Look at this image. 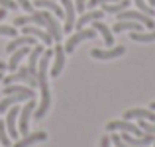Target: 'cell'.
Here are the masks:
<instances>
[{
	"mask_svg": "<svg viewBox=\"0 0 155 147\" xmlns=\"http://www.w3.org/2000/svg\"><path fill=\"white\" fill-rule=\"evenodd\" d=\"M18 116H20V108L18 106H12V110H8V116H6V129H8V136L12 137V139H16L18 137Z\"/></svg>",
	"mask_w": 155,
	"mask_h": 147,
	"instance_id": "9c48e42d",
	"label": "cell"
},
{
	"mask_svg": "<svg viewBox=\"0 0 155 147\" xmlns=\"http://www.w3.org/2000/svg\"><path fill=\"white\" fill-rule=\"evenodd\" d=\"M0 143L4 147H10V136H8V129L4 122H0Z\"/></svg>",
	"mask_w": 155,
	"mask_h": 147,
	"instance_id": "484cf974",
	"label": "cell"
},
{
	"mask_svg": "<svg viewBox=\"0 0 155 147\" xmlns=\"http://www.w3.org/2000/svg\"><path fill=\"white\" fill-rule=\"evenodd\" d=\"M4 94H26L28 98H34L35 96V90L31 87H28V84H6L4 87Z\"/></svg>",
	"mask_w": 155,
	"mask_h": 147,
	"instance_id": "e0dca14e",
	"label": "cell"
},
{
	"mask_svg": "<svg viewBox=\"0 0 155 147\" xmlns=\"http://www.w3.org/2000/svg\"><path fill=\"white\" fill-rule=\"evenodd\" d=\"M18 6H22L24 10H28V12H34V8H31V2H30V0H18Z\"/></svg>",
	"mask_w": 155,
	"mask_h": 147,
	"instance_id": "4dcf8cb0",
	"label": "cell"
},
{
	"mask_svg": "<svg viewBox=\"0 0 155 147\" xmlns=\"http://www.w3.org/2000/svg\"><path fill=\"white\" fill-rule=\"evenodd\" d=\"M30 45H24V47H20V49H16V51H12L10 53V61H8V69H10V71L12 73H14L16 71V69H18L20 67V63H22V59H24V57H26L28 55V53H30Z\"/></svg>",
	"mask_w": 155,
	"mask_h": 147,
	"instance_id": "ac0fdd59",
	"label": "cell"
},
{
	"mask_svg": "<svg viewBox=\"0 0 155 147\" xmlns=\"http://www.w3.org/2000/svg\"><path fill=\"white\" fill-rule=\"evenodd\" d=\"M112 31H116V34H122V31H141V24L134 22V20H120V22L114 24Z\"/></svg>",
	"mask_w": 155,
	"mask_h": 147,
	"instance_id": "ffe728a7",
	"label": "cell"
},
{
	"mask_svg": "<svg viewBox=\"0 0 155 147\" xmlns=\"http://www.w3.org/2000/svg\"><path fill=\"white\" fill-rule=\"evenodd\" d=\"M24 100H30V98H28L26 94H8L2 102H0V112H8V110H10L14 104L24 102Z\"/></svg>",
	"mask_w": 155,
	"mask_h": 147,
	"instance_id": "7402d4cb",
	"label": "cell"
},
{
	"mask_svg": "<svg viewBox=\"0 0 155 147\" xmlns=\"http://www.w3.org/2000/svg\"><path fill=\"white\" fill-rule=\"evenodd\" d=\"M0 6L6 8V10H16V8H18V2H14V0H0Z\"/></svg>",
	"mask_w": 155,
	"mask_h": 147,
	"instance_id": "f1b7e54d",
	"label": "cell"
},
{
	"mask_svg": "<svg viewBox=\"0 0 155 147\" xmlns=\"http://www.w3.org/2000/svg\"><path fill=\"white\" fill-rule=\"evenodd\" d=\"M35 100L34 98H30V100L26 102V106H22L20 108V116H18V132L22 133V136H28V128H30V118L31 114H34L35 110Z\"/></svg>",
	"mask_w": 155,
	"mask_h": 147,
	"instance_id": "3957f363",
	"label": "cell"
},
{
	"mask_svg": "<svg viewBox=\"0 0 155 147\" xmlns=\"http://www.w3.org/2000/svg\"><path fill=\"white\" fill-rule=\"evenodd\" d=\"M92 28H94L96 31H100V34H102L106 47H112L114 45V35H112V31H110V28L106 26L102 20H94V22H92Z\"/></svg>",
	"mask_w": 155,
	"mask_h": 147,
	"instance_id": "44dd1931",
	"label": "cell"
},
{
	"mask_svg": "<svg viewBox=\"0 0 155 147\" xmlns=\"http://www.w3.org/2000/svg\"><path fill=\"white\" fill-rule=\"evenodd\" d=\"M35 43H38V38H34V35H22V38H12V41L6 45V53H12V51H16V49L24 47V45H31V47H34Z\"/></svg>",
	"mask_w": 155,
	"mask_h": 147,
	"instance_id": "5bb4252c",
	"label": "cell"
},
{
	"mask_svg": "<svg viewBox=\"0 0 155 147\" xmlns=\"http://www.w3.org/2000/svg\"><path fill=\"white\" fill-rule=\"evenodd\" d=\"M65 67V47L61 43H55L53 47V67H51V77H59V73Z\"/></svg>",
	"mask_w": 155,
	"mask_h": 147,
	"instance_id": "ba28073f",
	"label": "cell"
},
{
	"mask_svg": "<svg viewBox=\"0 0 155 147\" xmlns=\"http://www.w3.org/2000/svg\"><path fill=\"white\" fill-rule=\"evenodd\" d=\"M35 6L41 8V10L51 12V14H55V16H59V20H61V18H65L63 6H59V4H57L55 0H35Z\"/></svg>",
	"mask_w": 155,
	"mask_h": 147,
	"instance_id": "d6986e66",
	"label": "cell"
},
{
	"mask_svg": "<svg viewBox=\"0 0 155 147\" xmlns=\"http://www.w3.org/2000/svg\"><path fill=\"white\" fill-rule=\"evenodd\" d=\"M4 84H14V83H24V84H28V87H31V88H35L38 87V79H35L34 75H30V71H28V67H18L12 75H8V77H4Z\"/></svg>",
	"mask_w": 155,
	"mask_h": 147,
	"instance_id": "6da1fadb",
	"label": "cell"
},
{
	"mask_svg": "<svg viewBox=\"0 0 155 147\" xmlns=\"http://www.w3.org/2000/svg\"><path fill=\"white\" fill-rule=\"evenodd\" d=\"M47 139V133L45 132H34V133H28L24 136L22 139H18L14 143V147H30L34 143H39V141H45Z\"/></svg>",
	"mask_w": 155,
	"mask_h": 147,
	"instance_id": "9a60e30c",
	"label": "cell"
},
{
	"mask_svg": "<svg viewBox=\"0 0 155 147\" xmlns=\"http://www.w3.org/2000/svg\"><path fill=\"white\" fill-rule=\"evenodd\" d=\"M94 38H96V30L94 28H91V30H84V28L83 30H77L75 34L67 39V43H65V53H73L79 43L87 41V39H94Z\"/></svg>",
	"mask_w": 155,
	"mask_h": 147,
	"instance_id": "7a4b0ae2",
	"label": "cell"
},
{
	"mask_svg": "<svg viewBox=\"0 0 155 147\" xmlns=\"http://www.w3.org/2000/svg\"><path fill=\"white\" fill-rule=\"evenodd\" d=\"M130 38L137 43H151V41H155V30H151V31H132Z\"/></svg>",
	"mask_w": 155,
	"mask_h": 147,
	"instance_id": "cb8c5ba5",
	"label": "cell"
},
{
	"mask_svg": "<svg viewBox=\"0 0 155 147\" xmlns=\"http://www.w3.org/2000/svg\"><path fill=\"white\" fill-rule=\"evenodd\" d=\"M4 69H8V63H2V61H0V71H4Z\"/></svg>",
	"mask_w": 155,
	"mask_h": 147,
	"instance_id": "836d02e7",
	"label": "cell"
},
{
	"mask_svg": "<svg viewBox=\"0 0 155 147\" xmlns=\"http://www.w3.org/2000/svg\"><path fill=\"white\" fill-rule=\"evenodd\" d=\"M0 35L16 38V28H12V26H0Z\"/></svg>",
	"mask_w": 155,
	"mask_h": 147,
	"instance_id": "4316f807",
	"label": "cell"
},
{
	"mask_svg": "<svg viewBox=\"0 0 155 147\" xmlns=\"http://www.w3.org/2000/svg\"><path fill=\"white\" fill-rule=\"evenodd\" d=\"M126 53V47L124 45H118V47H112V49H92L91 55L94 59H100V61H108V59H116V57L124 55Z\"/></svg>",
	"mask_w": 155,
	"mask_h": 147,
	"instance_id": "30bf717a",
	"label": "cell"
},
{
	"mask_svg": "<svg viewBox=\"0 0 155 147\" xmlns=\"http://www.w3.org/2000/svg\"><path fill=\"white\" fill-rule=\"evenodd\" d=\"M110 141H112L116 147H134V145H130V143H126V141H122L120 139V136L118 133H114V136H110Z\"/></svg>",
	"mask_w": 155,
	"mask_h": 147,
	"instance_id": "83f0119b",
	"label": "cell"
},
{
	"mask_svg": "<svg viewBox=\"0 0 155 147\" xmlns=\"http://www.w3.org/2000/svg\"><path fill=\"white\" fill-rule=\"evenodd\" d=\"M43 55V45H38L35 43L34 47L30 49V53H28V71H30V75L35 77V73H38V63H39V57Z\"/></svg>",
	"mask_w": 155,
	"mask_h": 147,
	"instance_id": "4fadbf2b",
	"label": "cell"
},
{
	"mask_svg": "<svg viewBox=\"0 0 155 147\" xmlns=\"http://www.w3.org/2000/svg\"><path fill=\"white\" fill-rule=\"evenodd\" d=\"M102 18H104V12H102V10H91V12H84V14L75 22V30H83L87 24H92L94 20H102Z\"/></svg>",
	"mask_w": 155,
	"mask_h": 147,
	"instance_id": "2e32d148",
	"label": "cell"
},
{
	"mask_svg": "<svg viewBox=\"0 0 155 147\" xmlns=\"http://www.w3.org/2000/svg\"><path fill=\"white\" fill-rule=\"evenodd\" d=\"M39 88H41V102H39V106H35V110H34V118H35V120H41V118L47 114L49 104H51V94H49V87H47V83L39 84Z\"/></svg>",
	"mask_w": 155,
	"mask_h": 147,
	"instance_id": "5b68a950",
	"label": "cell"
},
{
	"mask_svg": "<svg viewBox=\"0 0 155 147\" xmlns=\"http://www.w3.org/2000/svg\"><path fill=\"white\" fill-rule=\"evenodd\" d=\"M22 31H24V35H34V38L41 39L43 45H51L53 43V38L49 35V31H45L39 26H30V24H26V26H22Z\"/></svg>",
	"mask_w": 155,
	"mask_h": 147,
	"instance_id": "52a82bcc",
	"label": "cell"
},
{
	"mask_svg": "<svg viewBox=\"0 0 155 147\" xmlns=\"http://www.w3.org/2000/svg\"><path fill=\"white\" fill-rule=\"evenodd\" d=\"M63 4V12H65V28L63 31H73L75 30V2L73 0H61Z\"/></svg>",
	"mask_w": 155,
	"mask_h": 147,
	"instance_id": "8fae6325",
	"label": "cell"
},
{
	"mask_svg": "<svg viewBox=\"0 0 155 147\" xmlns=\"http://www.w3.org/2000/svg\"><path fill=\"white\" fill-rule=\"evenodd\" d=\"M134 2H136L137 10H140V12H143L145 16H149V18H153V16H155V10H153V8L147 4V0H134Z\"/></svg>",
	"mask_w": 155,
	"mask_h": 147,
	"instance_id": "d4e9b609",
	"label": "cell"
},
{
	"mask_svg": "<svg viewBox=\"0 0 155 147\" xmlns=\"http://www.w3.org/2000/svg\"><path fill=\"white\" fill-rule=\"evenodd\" d=\"M106 129H108V132L120 129V132H124V133H132V136H137V137L145 136V133L140 129V126L132 124V122H128V120H114V122H110V124L106 126Z\"/></svg>",
	"mask_w": 155,
	"mask_h": 147,
	"instance_id": "277c9868",
	"label": "cell"
},
{
	"mask_svg": "<svg viewBox=\"0 0 155 147\" xmlns=\"http://www.w3.org/2000/svg\"><path fill=\"white\" fill-rule=\"evenodd\" d=\"M104 6V14H118L122 10H128L130 0H118V2H110V4H102Z\"/></svg>",
	"mask_w": 155,
	"mask_h": 147,
	"instance_id": "603a6c76",
	"label": "cell"
},
{
	"mask_svg": "<svg viewBox=\"0 0 155 147\" xmlns=\"http://www.w3.org/2000/svg\"><path fill=\"white\" fill-rule=\"evenodd\" d=\"M41 12H43V18H45V30L49 31V35L53 38V41L59 43V41H61V35H63V31H61V28H59V22H57V18L51 14V12H47V10H41Z\"/></svg>",
	"mask_w": 155,
	"mask_h": 147,
	"instance_id": "8992f818",
	"label": "cell"
},
{
	"mask_svg": "<svg viewBox=\"0 0 155 147\" xmlns=\"http://www.w3.org/2000/svg\"><path fill=\"white\" fill-rule=\"evenodd\" d=\"M124 120H147V122H153L155 124V110H145V108H134V110H128L124 114Z\"/></svg>",
	"mask_w": 155,
	"mask_h": 147,
	"instance_id": "7c38bea8",
	"label": "cell"
},
{
	"mask_svg": "<svg viewBox=\"0 0 155 147\" xmlns=\"http://www.w3.org/2000/svg\"><path fill=\"white\" fill-rule=\"evenodd\" d=\"M4 79V75H2V71H0V80H2Z\"/></svg>",
	"mask_w": 155,
	"mask_h": 147,
	"instance_id": "8d00e7d4",
	"label": "cell"
},
{
	"mask_svg": "<svg viewBox=\"0 0 155 147\" xmlns=\"http://www.w3.org/2000/svg\"><path fill=\"white\" fill-rule=\"evenodd\" d=\"M6 12H8L6 8H2V6H0V22H2V20L6 18Z\"/></svg>",
	"mask_w": 155,
	"mask_h": 147,
	"instance_id": "d6a6232c",
	"label": "cell"
},
{
	"mask_svg": "<svg viewBox=\"0 0 155 147\" xmlns=\"http://www.w3.org/2000/svg\"><path fill=\"white\" fill-rule=\"evenodd\" d=\"M149 108H151V110H155V102H151V104H149Z\"/></svg>",
	"mask_w": 155,
	"mask_h": 147,
	"instance_id": "d590c367",
	"label": "cell"
},
{
	"mask_svg": "<svg viewBox=\"0 0 155 147\" xmlns=\"http://www.w3.org/2000/svg\"><path fill=\"white\" fill-rule=\"evenodd\" d=\"M100 147H110V136H104L100 139Z\"/></svg>",
	"mask_w": 155,
	"mask_h": 147,
	"instance_id": "1f68e13d",
	"label": "cell"
},
{
	"mask_svg": "<svg viewBox=\"0 0 155 147\" xmlns=\"http://www.w3.org/2000/svg\"><path fill=\"white\" fill-rule=\"evenodd\" d=\"M147 2H149V6H151L153 10H155V0H147Z\"/></svg>",
	"mask_w": 155,
	"mask_h": 147,
	"instance_id": "e575fe53",
	"label": "cell"
},
{
	"mask_svg": "<svg viewBox=\"0 0 155 147\" xmlns=\"http://www.w3.org/2000/svg\"><path fill=\"white\" fill-rule=\"evenodd\" d=\"M87 2H88V0H75V10H77V12H84Z\"/></svg>",
	"mask_w": 155,
	"mask_h": 147,
	"instance_id": "f546056e",
	"label": "cell"
}]
</instances>
